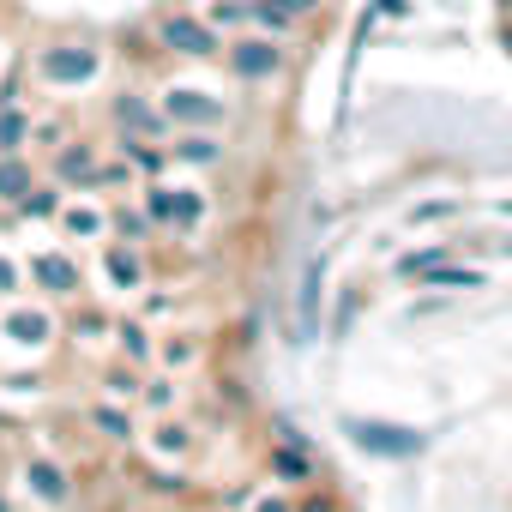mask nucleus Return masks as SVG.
I'll return each mask as SVG.
<instances>
[{"label": "nucleus", "mask_w": 512, "mask_h": 512, "mask_svg": "<svg viewBox=\"0 0 512 512\" xmlns=\"http://www.w3.org/2000/svg\"><path fill=\"white\" fill-rule=\"evenodd\" d=\"M67 229L73 235H103V217L97 211H67Z\"/></svg>", "instance_id": "nucleus-27"}, {"label": "nucleus", "mask_w": 512, "mask_h": 512, "mask_svg": "<svg viewBox=\"0 0 512 512\" xmlns=\"http://www.w3.org/2000/svg\"><path fill=\"white\" fill-rule=\"evenodd\" d=\"M103 386H109L115 398H139V386H145V380H139L133 368H109V374H103Z\"/></svg>", "instance_id": "nucleus-25"}, {"label": "nucleus", "mask_w": 512, "mask_h": 512, "mask_svg": "<svg viewBox=\"0 0 512 512\" xmlns=\"http://www.w3.org/2000/svg\"><path fill=\"white\" fill-rule=\"evenodd\" d=\"M260 512H284V506H260Z\"/></svg>", "instance_id": "nucleus-35"}, {"label": "nucleus", "mask_w": 512, "mask_h": 512, "mask_svg": "<svg viewBox=\"0 0 512 512\" xmlns=\"http://www.w3.org/2000/svg\"><path fill=\"white\" fill-rule=\"evenodd\" d=\"M25 139H31V121L13 115V109H0V151H19Z\"/></svg>", "instance_id": "nucleus-20"}, {"label": "nucleus", "mask_w": 512, "mask_h": 512, "mask_svg": "<svg viewBox=\"0 0 512 512\" xmlns=\"http://www.w3.org/2000/svg\"><path fill=\"white\" fill-rule=\"evenodd\" d=\"M103 266H109V278H115L121 290H139V284H145V253H139V241H109Z\"/></svg>", "instance_id": "nucleus-8"}, {"label": "nucleus", "mask_w": 512, "mask_h": 512, "mask_svg": "<svg viewBox=\"0 0 512 512\" xmlns=\"http://www.w3.org/2000/svg\"><path fill=\"white\" fill-rule=\"evenodd\" d=\"M13 338L19 344H43L49 338V320L43 314H13Z\"/></svg>", "instance_id": "nucleus-23"}, {"label": "nucleus", "mask_w": 512, "mask_h": 512, "mask_svg": "<svg viewBox=\"0 0 512 512\" xmlns=\"http://www.w3.org/2000/svg\"><path fill=\"white\" fill-rule=\"evenodd\" d=\"M91 422L103 428V440H133V416H127V410H115V404H97V410H91Z\"/></svg>", "instance_id": "nucleus-18"}, {"label": "nucleus", "mask_w": 512, "mask_h": 512, "mask_svg": "<svg viewBox=\"0 0 512 512\" xmlns=\"http://www.w3.org/2000/svg\"><path fill=\"white\" fill-rule=\"evenodd\" d=\"M302 512H332V500H308V506H302Z\"/></svg>", "instance_id": "nucleus-33"}, {"label": "nucleus", "mask_w": 512, "mask_h": 512, "mask_svg": "<svg viewBox=\"0 0 512 512\" xmlns=\"http://www.w3.org/2000/svg\"><path fill=\"white\" fill-rule=\"evenodd\" d=\"M31 187H37V175H31V163L7 151V157H0V199H7V205H19V199H25Z\"/></svg>", "instance_id": "nucleus-12"}, {"label": "nucleus", "mask_w": 512, "mask_h": 512, "mask_svg": "<svg viewBox=\"0 0 512 512\" xmlns=\"http://www.w3.org/2000/svg\"><path fill=\"white\" fill-rule=\"evenodd\" d=\"M19 290V266L13 260H0V296H13Z\"/></svg>", "instance_id": "nucleus-32"}, {"label": "nucleus", "mask_w": 512, "mask_h": 512, "mask_svg": "<svg viewBox=\"0 0 512 512\" xmlns=\"http://www.w3.org/2000/svg\"><path fill=\"white\" fill-rule=\"evenodd\" d=\"M121 350H127L133 362H145V356H151V338H145V326H121Z\"/></svg>", "instance_id": "nucleus-26"}, {"label": "nucleus", "mask_w": 512, "mask_h": 512, "mask_svg": "<svg viewBox=\"0 0 512 512\" xmlns=\"http://www.w3.org/2000/svg\"><path fill=\"white\" fill-rule=\"evenodd\" d=\"M157 446H163V452H187V428H181V422H163V428H157Z\"/></svg>", "instance_id": "nucleus-29"}, {"label": "nucleus", "mask_w": 512, "mask_h": 512, "mask_svg": "<svg viewBox=\"0 0 512 512\" xmlns=\"http://www.w3.org/2000/svg\"><path fill=\"white\" fill-rule=\"evenodd\" d=\"M91 169H97V145H91V139H73V145L55 157V181H79V187H85Z\"/></svg>", "instance_id": "nucleus-11"}, {"label": "nucleus", "mask_w": 512, "mask_h": 512, "mask_svg": "<svg viewBox=\"0 0 512 512\" xmlns=\"http://www.w3.org/2000/svg\"><path fill=\"white\" fill-rule=\"evenodd\" d=\"M253 31H266V37H296L302 31V19L296 13H284V7H272V0H253Z\"/></svg>", "instance_id": "nucleus-13"}, {"label": "nucleus", "mask_w": 512, "mask_h": 512, "mask_svg": "<svg viewBox=\"0 0 512 512\" xmlns=\"http://www.w3.org/2000/svg\"><path fill=\"white\" fill-rule=\"evenodd\" d=\"M145 211H151V223H163V229H169V211H175V193L151 181V187H145Z\"/></svg>", "instance_id": "nucleus-22"}, {"label": "nucleus", "mask_w": 512, "mask_h": 512, "mask_svg": "<svg viewBox=\"0 0 512 512\" xmlns=\"http://www.w3.org/2000/svg\"><path fill=\"white\" fill-rule=\"evenodd\" d=\"M19 205H25L31 217H49V211H61V193H55V187H31Z\"/></svg>", "instance_id": "nucleus-24"}, {"label": "nucleus", "mask_w": 512, "mask_h": 512, "mask_svg": "<svg viewBox=\"0 0 512 512\" xmlns=\"http://www.w3.org/2000/svg\"><path fill=\"white\" fill-rule=\"evenodd\" d=\"M500 211H506V217H512V205H500Z\"/></svg>", "instance_id": "nucleus-36"}, {"label": "nucleus", "mask_w": 512, "mask_h": 512, "mask_svg": "<svg viewBox=\"0 0 512 512\" xmlns=\"http://www.w3.org/2000/svg\"><path fill=\"white\" fill-rule=\"evenodd\" d=\"M422 278L440 290H482V272H470V266H428Z\"/></svg>", "instance_id": "nucleus-17"}, {"label": "nucleus", "mask_w": 512, "mask_h": 512, "mask_svg": "<svg viewBox=\"0 0 512 512\" xmlns=\"http://www.w3.org/2000/svg\"><path fill=\"white\" fill-rule=\"evenodd\" d=\"M205 19L217 25V31H253V0H211V7H205Z\"/></svg>", "instance_id": "nucleus-14"}, {"label": "nucleus", "mask_w": 512, "mask_h": 512, "mask_svg": "<svg viewBox=\"0 0 512 512\" xmlns=\"http://www.w3.org/2000/svg\"><path fill=\"white\" fill-rule=\"evenodd\" d=\"M193 356H199V344H193V338H181V344H163V362H169V368H187Z\"/></svg>", "instance_id": "nucleus-28"}, {"label": "nucleus", "mask_w": 512, "mask_h": 512, "mask_svg": "<svg viewBox=\"0 0 512 512\" xmlns=\"http://www.w3.org/2000/svg\"><path fill=\"white\" fill-rule=\"evenodd\" d=\"M115 229H121V241H139V247H145V235H151L157 223H151V211H127V205H121V211H115Z\"/></svg>", "instance_id": "nucleus-19"}, {"label": "nucleus", "mask_w": 512, "mask_h": 512, "mask_svg": "<svg viewBox=\"0 0 512 512\" xmlns=\"http://www.w3.org/2000/svg\"><path fill=\"white\" fill-rule=\"evenodd\" d=\"M199 217H205V193H199V187H175V211H169V229L193 235V229H199Z\"/></svg>", "instance_id": "nucleus-15"}, {"label": "nucleus", "mask_w": 512, "mask_h": 512, "mask_svg": "<svg viewBox=\"0 0 512 512\" xmlns=\"http://www.w3.org/2000/svg\"><path fill=\"white\" fill-rule=\"evenodd\" d=\"M500 49H506V55H512V25H506V31H500Z\"/></svg>", "instance_id": "nucleus-34"}, {"label": "nucleus", "mask_w": 512, "mask_h": 512, "mask_svg": "<svg viewBox=\"0 0 512 512\" xmlns=\"http://www.w3.org/2000/svg\"><path fill=\"white\" fill-rule=\"evenodd\" d=\"M223 67L235 85H272L284 67H290V49L284 37H266V31H241L223 43Z\"/></svg>", "instance_id": "nucleus-1"}, {"label": "nucleus", "mask_w": 512, "mask_h": 512, "mask_svg": "<svg viewBox=\"0 0 512 512\" xmlns=\"http://www.w3.org/2000/svg\"><path fill=\"white\" fill-rule=\"evenodd\" d=\"M350 440L362 452H380V458H410L422 452V434L416 428H398V422H350Z\"/></svg>", "instance_id": "nucleus-5"}, {"label": "nucleus", "mask_w": 512, "mask_h": 512, "mask_svg": "<svg viewBox=\"0 0 512 512\" xmlns=\"http://www.w3.org/2000/svg\"><path fill=\"white\" fill-rule=\"evenodd\" d=\"M272 470H278V476H290V482H314V464H308L290 440H278V446H272Z\"/></svg>", "instance_id": "nucleus-16"}, {"label": "nucleus", "mask_w": 512, "mask_h": 512, "mask_svg": "<svg viewBox=\"0 0 512 512\" xmlns=\"http://www.w3.org/2000/svg\"><path fill=\"white\" fill-rule=\"evenodd\" d=\"M37 73H43L55 91L91 85V79H97V49H85V43H49V49L37 55Z\"/></svg>", "instance_id": "nucleus-4"}, {"label": "nucleus", "mask_w": 512, "mask_h": 512, "mask_svg": "<svg viewBox=\"0 0 512 512\" xmlns=\"http://www.w3.org/2000/svg\"><path fill=\"white\" fill-rule=\"evenodd\" d=\"M31 482H37L43 500H67V476H61L55 464H31Z\"/></svg>", "instance_id": "nucleus-21"}, {"label": "nucleus", "mask_w": 512, "mask_h": 512, "mask_svg": "<svg viewBox=\"0 0 512 512\" xmlns=\"http://www.w3.org/2000/svg\"><path fill=\"white\" fill-rule=\"evenodd\" d=\"M169 157H175V163H193V169H211V163H223V139H211V133L187 127V133H175Z\"/></svg>", "instance_id": "nucleus-9"}, {"label": "nucleus", "mask_w": 512, "mask_h": 512, "mask_svg": "<svg viewBox=\"0 0 512 512\" xmlns=\"http://www.w3.org/2000/svg\"><path fill=\"white\" fill-rule=\"evenodd\" d=\"M163 115H169V127H199V133H211V127H223L229 121V103H217L211 91H193V85H169L163 91Z\"/></svg>", "instance_id": "nucleus-3"}, {"label": "nucleus", "mask_w": 512, "mask_h": 512, "mask_svg": "<svg viewBox=\"0 0 512 512\" xmlns=\"http://www.w3.org/2000/svg\"><path fill=\"white\" fill-rule=\"evenodd\" d=\"M115 145H121V157H127L139 175H163V169L175 163L163 145H151V139H139V133H115Z\"/></svg>", "instance_id": "nucleus-10"}, {"label": "nucleus", "mask_w": 512, "mask_h": 512, "mask_svg": "<svg viewBox=\"0 0 512 512\" xmlns=\"http://www.w3.org/2000/svg\"><path fill=\"white\" fill-rule=\"evenodd\" d=\"M272 7H284V13H296V19H314L326 0H272Z\"/></svg>", "instance_id": "nucleus-31"}, {"label": "nucleus", "mask_w": 512, "mask_h": 512, "mask_svg": "<svg viewBox=\"0 0 512 512\" xmlns=\"http://www.w3.org/2000/svg\"><path fill=\"white\" fill-rule=\"evenodd\" d=\"M151 37H157V49L175 55V61H223V43H229L205 13H163V19L151 25Z\"/></svg>", "instance_id": "nucleus-2"}, {"label": "nucleus", "mask_w": 512, "mask_h": 512, "mask_svg": "<svg viewBox=\"0 0 512 512\" xmlns=\"http://www.w3.org/2000/svg\"><path fill=\"white\" fill-rule=\"evenodd\" d=\"M109 115H115V127H121V133H139V139H157V133L169 127L163 103H151L145 91H121V97L109 103Z\"/></svg>", "instance_id": "nucleus-6"}, {"label": "nucleus", "mask_w": 512, "mask_h": 512, "mask_svg": "<svg viewBox=\"0 0 512 512\" xmlns=\"http://www.w3.org/2000/svg\"><path fill=\"white\" fill-rule=\"evenodd\" d=\"M458 211V199H428V205H416V223H434V217H452Z\"/></svg>", "instance_id": "nucleus-30"}, {"label": "nucleus", "mask_w": 512, "mask_h": 512, "mask_svg": "<svg viewBox=\"0 0 512 512\" xmlns=\"http://www.w3.org/2000/svg\"><path fill=\"white\" fill-rule=\"evenodd\" d=\"M31 284L43 296H79L85 290V278H79V266L67 260V253H37V260H31Z\"/></svg>", "instance_id": "nucleus-7"}]
</instances>
